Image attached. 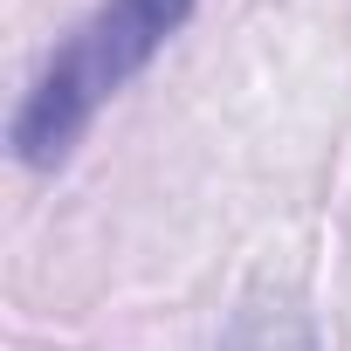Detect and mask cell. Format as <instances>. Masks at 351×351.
Instances as JSON below:
<instances>
[{
	"label": "cell",
	"instance_id": "obj_2",
	"mask_svg": "<svg viewBox=\"0 0 351 351\" xmlns=\"http://www.w3.org/2000/svg\"><path fill=\"white\" fill-rule=\"evenodd\" d=\"M221 351H317V344H310V324L289 303H248Z\"/></svg>",
	"mask_w": 351,
	"mask_h": 351
},
{
	"label": "cell",
	"instance_id": "obj_1",
	"mask_svg": "<svg viewBox=\"0 0 351 351\" xmlns=\"http://www.w3.org/2000/svg\"><path fill=\"white\" fill-rule=\"evenodd\" d=\"M200 0H97V8L42 56V69L28 76L8 145L28 172H56L83 131L97 124V110L158 62V49L193 21Z\"/></svg>",
	"mask_w": 351,
	"mask_h": 351
}]
</instances>
